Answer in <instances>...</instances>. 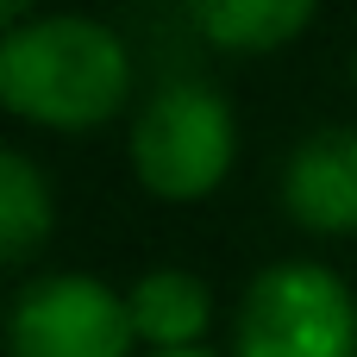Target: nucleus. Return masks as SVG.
Masks as SVG:
<instances>
[{
  "mask_svg": "<svg viewBox=\"0 0 357 357\" xmlns=\"http://www.w3.org/2000/svg\"><path fill=\"white\" fill-rule=\"evenodd\" d=\"M238 357H357V301L320 264H276L245 289Z\"/></svg>",
  "mask_w": 357,
  "mask_h": 357,
  "instance_id": "7ed1b4c3",
  "label": "nucleus"
},
{
  "mask_svg": "<svg viewBox=\"0 0 357 357\" xmlns=\"http://www.w3.org/2000/svg\"><path fill=\"white\" fill-rule=\"evenodd\" d=\"M132 88V56L100 19H25L0 44V100L38 126H94Z\"/></svg>",
  "mask_w": 357,
  "mask_h": 357,
  "instance_id": "f257e3e1",
  "label": "nucleus"
},
{
  "mask_svg": "<svg viewBox=\"0 0 357 357\" xmlns=\"http://www.w3.org/2000/svg\"><path fill=\"white\" fill-rule=\"evenodd\" d=\"M163 357H213V351H163Z\"/></svg>",
  "mask_w": 357,
  "mask_h": 357,
  "instance_id": "1a4fd4ad",
  "label": "nucleus"
},
{
  "mask_svg": "<svg viewBox=\"0 0 357 357\" xmlns=\"http://www.w3.org/2000/svg\"><path fill=\"white\" fill-rule=\"evenodd\" d=\"M132 307L94 276L31 282L13 307V357H126Z\"/></svg>",
  "mask_w": 357,
  "mask_h": 357,
  "instance_id": "20e7f679",
  "label": "nucleus"
},
{
  "mask_svg": "<svg viewBox=\"0 0 357 357\" xmlns=\"http://www.w3.org/2000/svg\"><path fill=\"white\" fill-rule=\"evenodd\" d=\"M126 307H132V333L163 345V351H195V339L207 333V282H195L188 270L138 276Z\"/></svg>",
  "mask_w": 357,
  "mask_h": 357,
  "instance_id": "423d86ee",
  "label": "nucleus"
},
{
  "mask_svg": "<svg viewBox=\"0 0 357 357\" xmlns=\"http://www.w3.org/2000/svg\"><path fill=\"white\" fill-rule=\"evenodd\" d=\"M195 19H201V31H207L213 44H226V50H270V44H282L289 31H301V25L314 19V6H307V0H213V6H201Z\"/></svg>",
  "mask_w": 357,
  "mask_h": 357,
  "instance_id": "0eeeda50",
  "label": "nucleus"
},
{
  "mask_svg": "<svg viewBox=\"0 0 357 357\" xmlns=\"http://www.w3.org/2000/svg\"><path fill=\"white\" fill-rule=\"evenodd\" d=\"M232 107L207 82H163L132 119V169L163 201L207 195L232 163Z\"/></svg>",
  "mask_w": 357,
  "mask_h": 357,
  "instance_id": "f03ea898",
  "label": "nucleus"
},
{
  "mask_svg": "<svg viewBox=\"0 0 357 357\" xmlns=\"http://www.w3.org/2000/svg\"><path fill=\"white\" fill-rule=\"evenodd\" d=\"M50 232V188L31 169L25 151H0V257H31V245Z\"/></svg>",
  "mask_w": 357,
  "mask_h": 357,
  "instance_id": "6e6552de",
  "label": "nucleus"
},
{
  "mask_svg": "<svg viewBox=\"0 0 357 357\" xmlns=\"http://www.w3.org/2000/svg\"><path fill=\"white\" fill-rule=\"evenodd\" d=\"M282 201L314 232H351L357 226V132L326 126L295 144L282 169Z\"/></svg>",
  "mask_w": 357,
  "mask_h": 357,
  "instance_id": "39448f33",
  "label": "nucleus"
}]
</instances>
